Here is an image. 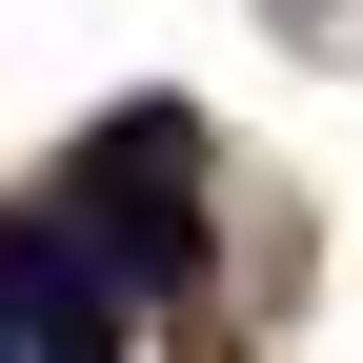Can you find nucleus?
I'll use <instances>...</instances> for the list:
<instances>
[{"instance_id": "nucleus-1", "label": "nucleus", "mask_w": 363, "mask_h": 363, "mask_svg": "<svg viewBox=\"0 0 363 363\" xmlns=\"http://www.w3.org/2000/svg\"><path fill=\"white\" fill-rule=\"evenodd\" d=\"M61 222L121 262V283H182V262H202V121L182 101H121L101 142L61 162Z\"/></svg>"}, {"instance_id": "nucleus-2", "label": "nucleus", "mask_w": 363, "mask_h": 363, "mask_svg": "<svg viewBox=\"0 0 363 363\" xmlns=\"http://www.w3.org/2000/svg\"><path fill=\"white\" fill-rule=\"evenodd\" d=\"M0 363H40V343H21V323H0Z\"/></svg>"}]
</instances>
